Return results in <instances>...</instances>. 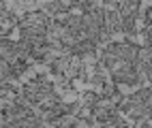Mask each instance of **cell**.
<instances>
[{
    "label": "cell",
    "mask_w": 152,
    "mask_h": 128,
    "mask_svg": "<svg viewBox=\"0 0 152 128\" xmlns=\"http://www.w3.org/2000/svg\"><path fill=\"white\" fill-rule=\"evenodd\" d=\"M0 11H7V2L4 0H0Z\"/></svg>",
    "instance_id": "1"
}]
</instances>
